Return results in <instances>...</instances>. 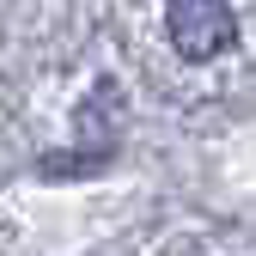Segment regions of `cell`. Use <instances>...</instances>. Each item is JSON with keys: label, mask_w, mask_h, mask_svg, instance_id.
I'll list each match as a JSON object with an SVG mask.
<instances>
[{"label": "cell", "mask_w": 256, "mask_h": 256, "mask_svg": "<svg viewBox=\"0 0 256 256\" xmlns=\"http://www.w3.org/2000/svg\"><path fill=\"white\" fill-rule=\"evenodd\" d=\"M165 24H171V43L183 61H214L238 43V18L226 0H171Z\"/></svg>", "instance_id": "obj_1"}]
</instances>
